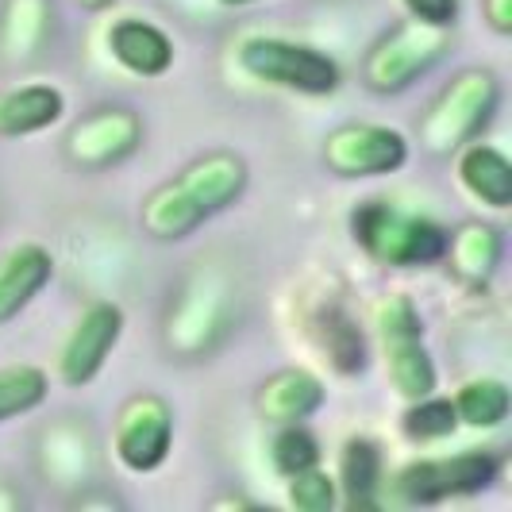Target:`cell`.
I'll return each mask as SVG.
<instances>
[{"label":"cell","instance_id":"cell-1","mask_svg":"<svg viewBox=\"0 0 512 512\" xmlns=\"http://www.w3.org/2000/svg\"><path fill=\"white\" fill-rule=\"evenodd\" d=\"M243 189H247V162L235 151H208L193 158L178 178L158 185L143 201L139 220L147 235L162 243H178L201 228L208 216L228 208Z\"/></svg>","mask_w":512,"mask_h":512},{"label":"cell","instance_id":"cell-2","mask_svg":"<svg viewBox=\"0 0 512 512\" xmlns=\"http://www.w3.org/2000/svg\"><path fill=\"white\" fill-rule=\"evenodd\" d=\"M351 231L362 251L382 266H428L447 251V231L439 224L409 216L389 201H362L351 212Z\"/></svg>","mask_w":512,"mask_h":512},{"label":"cell","instance_id":"cell-3","mask_svg":"<svg viewBox=\"0 0 512 512\" xmlns=\"http://www.w3.org/2000/svg\"><path fill=\"white\" fill-rule=\"evenodd\" d=\"M497 97L501 89L489 70H462L420 120V143L432 154H451L466 147L497 112Z\"/></svg>","mask_w":512,"mask_h":512},{"label":"cell","instance_id":"cell-4","mask_svg":"<svg viewBox=\"0 0 512 512\" xmlns=\"http://www.w3.org/2000/svg\"><path fill=\"white\" fill-rule=\"evenodd\" d=\"M447 51V27L405 20L370 47L362 62V81L374 93H401L420 74H428Z\"/></svg>","mask_w":512,"mask_h":512},{"label":"cell","instance_id":"cell-5","mask_svg":"<svg viewBox=\"0 0 512 512\" xmlns=\"http://www.w3.org/2000/svg\"><path fill=\"white\" fill-rule=\"evenodd\" d=\"M239 66L266 85L293 89L305 97H328L339 89V66L332 58L289 39H247L239 51Z\"/></svg>","mask_w":512,"mask_h":512},{"label":"cell","instance_id":"cell-6","mask_svg":"<svg viewBox=\"0 0 512 512\" xmlns=\"http://www.w3.org/2000/svg\"><path fill=\"white\" fill-rule=\"evenodd\" d=\"M378 332H382L389 382L397 385V393L409 401L436 393V366H432V355L424 347V324H420V312L405 293L382 301Z\"/></svg>","mask_w":512,"mask_h":512},{"label":"cell","instance_id":"cell-7","mask_svg":"<svg viewBox=\"0 0 512 512\" xmlns=\"http://www.w3.org/2000/svg\"><path fill=\"white\" fill-rule=\"evenodd\" d=\"M497 474V462L486 451H462L451 459H420L409 462L397 474V489L409 505H436L447 497H462V493H478L486 489Z\"/></svg>","mask_w":512,"mask_h":512},{"label":"cell","instance_id":"cell-8","mask_svg":"<svg viewBox=\"0 0 512 512\" xmlns=\"http://www.w3.org/2000/svg\"><path fill=\"white\" fill-rule=\"evenodd\" d=\"M405 135L382 124H343L324 139V162L339 178H374L405 166Z\"/></svg>","mask_w":512,"mask_h":512},{"label":"cell","instance_id":"cell-9","mask_svg":"<svg viewBox=\"0 0 512 512\" xmlns=\"http://www.w3.org/2000/svg\"><path fill=\"white\" fill-rule=\"evenodd\" d=\"M143 139V124L131 108H97L85 120H77L74 131L66 135V158L77 170H108L116 162H124Z\"/></svg>","mask_w":512,"mask_h":512},{"label":"cell","instance_id":"cell-10","mask_svg":"<svg viewBox=\"0 0 512 512\" xmlns=\"http://www.w3.org/2000/svg\"><path fill=\"white\" fill-rule=\"evenodd\" d=\"M170 443H174V412L162 397L154 393H139L131 397L128 405L120 409L116 420V455L120 462L135 470V474H147L154 466H162L170 455Z\"/></svg>","mask_w":512,"mask_h":512},{"label":"cell","instance_id":"cell-11","mask_svg":"<svg viewBox=\"0 0 512 512\" xmlns=\"http://www.w3.org/2000/svg\"><path fill=\"white\" fill-rule=\"evenodd\" d=\"M124 332V312L108 301L85 308V316L74 324V332L62 347V359H58V374L66 385H85L101 374L104 359L112 355V347L120 343Z\"/></svg>","mask_w":512,"mask_h":512},{"label":"cell","instance_id":"cell-12","mask_svg":"<svg viewBox=\"0 0 512 512\" xmlns=\"http://www.w3.org/2000/svg\"><path fill=\"white\" fill-rule=\"evenodd\" d=\"M324 405V385L305 366H285L270 374L255 397V409L274 424H301Z\"/></svg>","mask_w":512,"mask_h":512},{"label":"cell","instance_id":"cell-13","mask_svg":"<svg viewBox=\"0 0 512 512\" xmlns=\"http://www.w3.org/2000/svg\"><path fill=\"white\" fill-rule=\"evenodd\" d=\"M54 262L39 243H20L0 258V324L20 316L51 282Z\"/></svg>","mask_w":512,"mask_h":512},{"label":"cell","instance_id":"cell-14","mask_svg":"<svg viewBox=\"0 0 512 512\" xmlns=\"http://www.w3.org/2000/svg\"><path fill=\"white\" fill-rule=\"evenodd\" d=\"M108 51L112 58L139 77H158L174 66V43L147 20H120L108 31Z\"/></svg>","mask_w":512,"mask_h":512},{"label":"cell","instance_id":"cell-15","mask_svg":"<svg viewBox=\"0 0 512 512\" xmlns=\"http://www.w3.org/2000/svg\"><path fill=\"white\" fill-rule=\"evenodd\" d=\"M501 251H505L501 231L470 220L455 235L447 231V251H443V258H451V266H455V274H459L462 282L478 285L493 278V270L501 266Z\"/></svg>","mask_w":512,"mask_h":512},{"label":"cell","instance_id":"cell-16","mask_svg":"<svg viewBox=\"0 0 512 512\" xmlns=\"http://www.w3.org/2000/svg\"><path fill=\"white\" fill-rule=\"evenodd\" d=\"M62 112H66V101L54 85H20L0 97V135L16 139V135L43 131L54 120H62Z\"/></svg>","mask_w":512,"mask_h":512},{"label":"cell","instance_id":"cell-17","mask_svg":"<svg viewBox=\"0 0 512 512\" xmlns=\"http://www.w3.org/2000/svg\"><path fill=\"white\" fill-rule=\"evenodd\" d=\"M459 178L482 205L489 208L512 205V162L497 147H486V143L466 147L459 158Z\"/></svg>","mask_w":512,"mask_h":512},{"label":"cell","instance_id":"cell-18","mask_svg":"<svg viewBox=\"0 0 512 512\" xmlns=\"http://www.w3.org/2000/svg\"><path fill=\"white\" fill-rule=\"evenodd\" d=\"M51 27V4L47 0H8L0 16V47L12 58H31L43 47Z\"/></svg>","mask_w":512,"mask_h":512},{"label":"cell","instance_id":"cell-19","mask_svg":"<svg viewBox=\"0 0 512 512\" xmlns=\"http://www.w3.org/2000/svg\"><path fill=\"white\" fill-rule=\"evenodd\" d=\"M382 482V451L374 439H347L339 459V486L351 505H366Z\"/></svg>","mask_w":512,"mask_h":512},{"label":"cell","instance_id":"cell-20","mask_svg":"<svg viewBox=\"0 0 512 512\" xmlns=\"http://www.w3.org/2000/svg\"><path fill=\"white\" fill-rule=\"evenodd\" d=\"M455 412H459L462 424L470 428H497L512 409L509 385L497 382V378H474L459 389V397L451 401Z\"/></svg>","mask_w":512,"mask_h":512},{"label":"cell","instance_id":"cell-21","mask_svg":"<svg viewBox=\"0 0 512 512\" xmlns=\"http://www.w3.org/2000/svg\"><path fill=\"white\" fill-rule=\"evenodd\" d=\"M43 397H47V374L39 366L20 362L0 370V424L20 412H31Z\"/></svg>","mask_w":512,"mask_h":512},{"label":"cell","instance_id":"cell-22","mask_svg":"<svg viewBox=\"0 0 512 512\" xmlns=\"http://www.w3.org/2000/svg\"><path fill=\"white\" fill-rule=\"evenodd\" d=\"M320 347L332 355V362L343 370V374H351V370H362L366 366V343H362V332L339 312V308H328V316L320 320Z\"/></svg>","mask_w":512,"mask_h":512},{"label":"cell","instance_id":"cell-23","mask_svg":"<svg viewBox=\"0 0 512 512\" xmlns=\"http://www.w3.org/2000/svg\"><path fill=\"white\" fill-rule=\"evenodd\" d=\"M401 428L405 436L416 439V443H428V439H443L459 428V412L451 401H439V397H420L412 401V409L401 416Z\"/></svg>","mask_w":512,"mask_h":512},{"label":"cell","instance_id":"cell-24","mask_svg":"<svg viewBox=\"0 0 512 512\" xmlns=\"http://www.w3.org/2000/svg\"><path fill=\"white\" fill-rule=\"evenodd\" d=\"M316 462H320V443L308 436L301 424H282V432L274 439V466H278V474L293 478V474H301V470L316 466Z\"/></svg>","mask_w":512,"mask_h":512},{"label":"cell","instance_id":"cell-25","mask_svg":"<svg viewBox=\"0 0 512 512\" xmlns=\"http://www.w3.org/2000/svg\"><path fill=\"white\" fill-rule=\"evenodd\" d=\"M289 505L301 512H332L335 505V478L308 466L289 478Z\"/></svg>","mask_w":512,"mask_h":512},{"label":"cell","instance_id":"cell-26","mask_svg":"<svg viewBox=\"0 0 512 512\" xmlns=\"http://www.w3.org/2000/svg\"><path fill=\"white\" fill-rule=\"evenodd\" d=\"M405 8L412 12V20H424V24H455L459 16V0H405Z\"/></svg>","mask_w":512,"mask_h":512},{"label":"cell","instance_id":"cell-27","mask_svg":"<svg viewBox=\"0 0 512 512\" xmlns=\"http://www.w3.org/2000/svg\"><path fill=\"white\" fill-rule=\"evenodd\" d=\"M486 4V20L497 35H512V0H482Z\"/></svg>","mask_w":512,"mask_h":512},{"label":"cell","instance_id":"cell-28","mask_svg":"<svg viewBox=\"0 0 512 512\" xmlns=\"http://www.w3.org/2000/svg\"><path fill=\"white\" fill-rule=\"evenodd\" d=\"M81 4H85V8H93V12H97V8H108V4H112V0H81Z\"/></svg>","mask_w":512,"mask_h":512},{"label":"cell","instance_id":"cell-29","mask_svg":"<svg viewBox=\"0 0 512 512\" xmlns=\"http://www.w3.org/2000/svg\"><path fill=\"white\" fill-rule=\"evenodd\" d=\"M220 4H251V0H220Z\"/></svg>","mask_w":512,"mask_h":512}]
</instances>
